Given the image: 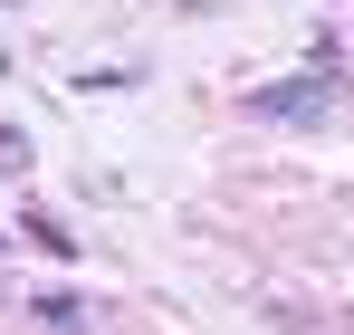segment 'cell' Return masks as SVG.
<instances>
[{
	"label": "cell",
	"mask_w": 354,
	"mask_h": 335,
	"mask_svg": "<svg viewBox=\"0 0 354 335\" xmlns=\"http://www.w3.org/2000/svg\"><path fill=\"white\" fill-rule=\"evenodd\" d=\"M335 96H345V67H335V29H326V39H316V67L249 87V115H259V125H326Z\"/></svg>",
	"instance_id": "1"
},
{
	"label": "cell",
	"mask_w": 354,
	"mask_h": 335,
	"mask_svg": "<svg viewBox=\"0 0 354 335\" xmlns=\"http://www.w3.org/2000/svg\"><path fill=\"white\" fill-rule=\"evenodd\" d=\"M134 87H153L144 57H124V67H77V77H67V96H134Z\"/></svg>",
	"instance_id": "2"
},
{
	"label": "cell",
	"mask_w": 354,
	"mask_h": 335,
	"mask_svg": "<svg viewBox=\"0 0 354 335\" xmlns=\"http://www.w3.org/2000/svg\"><path fill=\"white\" fill-rule=\"evenodd\" d=\"M29 316H39L48 335H86V297H67V287H39V297H29Z\"/></svg>",
	"instance_id": "3"
},
{
	"label": "cell",
	"mask_w": 354,
	"mask_h": 335,
	"mask_svg": "<svg viewBox=\"0 0 354 335\" xmlns=\"http://www.w3.org/2000/svg\"><path fill=\"white\" fill-rule=\"evenodd\" d=\"M19 230H29V239H39L48 259H77V230H67L58 211H39V201H29V211H19Z\"/></svg>",
	"instance_id": "4"
},
{
	"label": "cell",
	"mask_w": 354,
	"mask_h": 335,
	"mask_svg": "<svg viewBox=\"0 0 354 335\" xmlns=\"http://www.w3.org/2000/svg\"><path fill=\"white\" fill-rule=\"evenodd\" d=\"M39 163V144H29V125H0V172H29Z\"/></svg>",
	"instance_id": "5"
},
{
	"label": "cell",
	"mask_w": 354,
	"mask_h": 335,
	"mask_svg": "<svg viewBox=\"0 0 354 335\" xmlns=\"http://www.w3.org/2000/svg\"><path fill=\"white\" fill-rule=\"evenodd\" d=\"M0 77H10V39H0Z\"/></svg>",
	"instance_id": "6"
},
{
	"label": "cell",
	"mask_w": 354,
	"mask_h": 335,
	"mask_svg": "<svg viewBox=\"0 0 354 335\" xmlns=\"http://www.w3.org/2000/svg\"><path fill=\"white\" fill-rule=\"evenodd\" d=\"M0 249H10V239H0Z\"/></svg>",
	"instance_id": "7"
},
{
	"label": "cell",
	"mask_w": 354,
	"mask_h": 335,
	"mask_svg": "<svg viewBox=\"0 0 354 335\" xmlns=\"http://www.w3.org/2000/svg\"><path fill=\"white\" fill-rule=\"evenodd\" d=\"M10 10H19V0H10Z\"/></svg>",
	"instance_id": "8"
}]
</instances>
